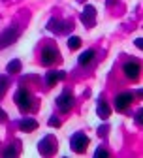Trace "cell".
<instances>
[{
    "instance_id": "1",
    "label": "cell",
    "mask_w": 143,
    "mask_h": 158,
    "mask_svg": "<svg viewBox=\"0 0 143 158\" xmlns=\"http://www.w3.org/2000/svg\"><path fill=\"white\" fill-rule=\"evenodd\" d=\"M15 104L19 106V109L25 111V113L30 111L32 109V96H30V92L27 89H19L15 92Z\"/></svg>"
},
{
    "instance_id": "2",
    "label": "cell",
    "mask_w": 143,
    "mask_h": 158,
    "mask_svg": "<svg viewBox=\"0 0 143 158\" xmlns=\"http://www.w3.org/2000/svg\"><path fill=\"white\" fill-rule=\"evenodd\" d=\"M17 38H19V28H17V27H10V28H6L2 34H0V49H4V47L15 44V42H17Z\"/></svg>"
},
{
    "instance_id": "3",
    "label": "cell",
    "mask_w": 143,
    "mask_h": 158,
    "mask_svg": "<svg viewBox=\"0 0 143 158\" xmlns=\"http://www.w3.org/2000/svg\"><path fill=\"white\" fill-rule=\"evenodd\" d=\"M70 145H72V151H74V152H79V154H81V152H85L87 147H89V137H87L85 134L77 132V134L72 137Z\"/></svg>"
},
{
    "instance_id": "4",
    "label": "cell",
    "mask_w": 143,
    "mask_h": 158,
    "mask_svg": "<svg viewBox=\"0 0 143 158\" xmlns=\"http://www.w3.org/2000/svg\"><path fill=\"white\" fill-rule=\"evenodd\" d=\"M47 28L55 34H66L70 28H74V23L72 21H60V19H51L47 23Z\"/></svg>"
},
{
    "instance_id": "5",
    "label": "cell",
    "mask_w": 143,
    "mask_h": 158,
    "mask_svg": "<svg viewBox=\"0 0 143 158\" xmlns=\"http://www.w3.org/2000/svg\"><path fill=\"white\" fill-rule=\"evenodd\" d=\"M38 149H40V152H42L44 156H53L55 151H57V141H55V137H53V135H45L44 139L40 141Z\"/></svg>"
},
{
    "instance_id": "6",
    "label": "cell",
    "mask_w": 143,
    "mask_h": 158,
    "mask_svg": "<svg viewBox=\"0 0 143 158\" xmlns=\"http://www.w3.org/2000/svg\"><path fill=\"white\" fill-rule=\"evenodd\" d=\"M57 106H58L60 111H64V113L70 111V109L74 107V96H72V92H70V90H64L62 94L57 98Z\"/></svg>"
},
{
    "instance_id": "7",
    "label": "cell",
    "mask_w": 143,
    "mask_h": 158,
    "mask_svg": "<svg viewBox=\"0 0 143 158\" xmlns=\"http://www.w3.org/2000/svg\"><path fill=\"white\" fill-rule=\"evenodd\" d=\"M58 60H60V55H58V51L55 47H44V51H42V64L51 66V64H55Z\"/></svg>"
},
{
    "instance_id": "8",
    "label": "cell",
    "mask_w": 143,
    "mask_h": 158,
    "mask_svg": "<svg viewBox=\"0 0 143 158\" xmlns=\"http://www.w3.org/2000/svg\"><path fill=\"white\" fill-rule=\"evenodd\" d=\"M81 21H83V25L87 28H92L96 25V10H94V6H85L83 13H81Z\"/></svg>"
},
{
    "instance_id": "9",
    "label": "cell",
    "mask_w": 143,
    "mask_h": 158,
    "mask_svg": "<svg viewBox=\"0 0 143 158\" xmlns=\"http://www.w3.org/2000/svg\"><path fill=\"white\" fill-rule=\"evenodd\" d=\"M122 72H124V75L128 79H132V81H136V79L139 77V72H141V66L137 60H128L124 64V68H122Z\"/></svg>"
},
{
    "instance_id": "10",
    "label": "cell",
    "mask_w": 143,
    "mask_h": 158,
    "mask_svg": "<svg viewBox=\"0 0 143 158\" xmlns=\"http://www.w3.org/2000/svg\"><path fill=\"white\" fill-rule=\"evenodd\" d=\"M132 102H134V94H132V92H122V94H119V96L115 98V107H117L119 111H124Z\"/></svg>"
},
{
    "instance_id": "11",
    "label": "cell",
    "mask_w": 143,
    "mask_h": 158,
    "mask_svg": "<svg viewBox=\"0 0 143 158\" xmlns=\"http://www.w3.org/2000/svg\"><path fill=\"white\" fill-rule=\"evenodd\" d=\"M19 128H21L23 132H34L38 128V123L34 121V118H23V121L19 123Z\"/></svg>"
},
{
    "instance_id": "12",
    "label": "cell",
    "mask_w": 143,
    "mask_h": 158,
    "mask_svg": "<svg viewBox=\"0 0 143 158\" xmlns=\"http://www.w3.org/2000/svg\"><path fill=\"white\" fill-rule=\"evenodd\" d=\"M64 77H66V72H49L47 73V85L53 87L57 81H62Z\"/></svg>"
},
{
    "instance_id": "13",
    "label": "cell",
    "mask_w": 143,
    "mask_h": 158,
    "mask_svg": "<svg viewBox=\"0 0 143 158\" xmlns=\"http://www.w3.org/2000/svg\"><path fill=\"white\" fill-rule=\"evenodd\" d=\"M96 113H98L100 118H107V117L111 115V109H109V106H107L106 102H100L98 107H96Z\"/></svg>"
},
{
    "instance_id": "14",
    "label": "cell",
    "mask_w": 143,
    "mask_h": 158,
    "mask_svg": "<svg viewBox=\"0 0 143 158\" xmlns=\"http://www.w3.org/2000/svg\"><path fill=\"white\" fill-rule=\"evenodd\" d=\"M92 58H94V51H92V49H87L85 53H81V56H79V64H81V66H87V64L92 62Z\"/></svg>"
},
{
    "instance_id": "15",
    "label": "cell",
    "mask_w": 143,
    "mask_h": 158,
    "mask_svg": "<svg viewBox=\"0 0 143 158\" xmlns=\"http://www.w3.org/2000/svg\"><path fill=\"white\" fill-rule=\"evenodd\" d=\"M6 70H8V73H19V72H21V62H19V60H11Z\"/></svg>"
},
{
    "instance_id": "16",
    "label": "cell",
    "mask_w": 143,
    "mask_h": 158,
    "mask_svg": "<svg viewBox=\"0 0 143 158\" xmlns=\"http://www.w3.org/2000/svg\"><path fill=\"white\" fill-rule=\"evenodd\" d=\"M68 47H70V49H79V47H81V38L72 36V38L68 40Z\"/></svg>"
},
{
    "instance_id": "17",
    "label": "cell",
    "mask_w": 143,
    "mask_h": 158,
    "mask_svg": "<svg viewBox=\"0 0 143 158\" xmlns=\"http://www.w3.org/2000/svg\"><path fill=\"white\" fill-rule=\"evenodd\" d=\"M2 156H4V158H15V156H17V149H13V147H8V149H4Z\"/></svg>"
},
{
    "instance_id": "18",
    "label": "cell",
    "mask_w": 143,
    "mask_h": 158,
    "mask_svg": "<svg viewBox=\"0 0 143 158\" xmlns=\"http://www.w3.org/2000/svg\"><path fill=\"white\" fill-rule=\"evenodd\" d=\"M6 90H8V79L4 75H0V96H2Z\"/></svg>"
},
{
    "instance_id": "19",
    "label": "cell",
    "mask_w": 143,
    "mask_h": 158,
    "mask_svg": "<svg viewBox=\"0 0 143 158\" xmlns=\"http://www.w3.org/2000/svg\"><path fill=\"white\" fill-rule=\"evenodd\" d=\"M94 156H96V158H107V156H109V152H107L106 149H102V147H100V149H96Z\"/></svg>"
},
{
    "instance_id": "20",
    "label": "cell",
    "mask_w": 143,
    "mask_h": 158,
    "mask_svg": "<svg viewBox=\"0 0 143 158\" xmlns=\"http://www.w3.org/2000/svg\"><path fill=\"white\" fill-rule=\"evenodd\" d=\"M49 126H60V121H58L57 117H51L49 118Z\"/></svg>"
},
{
    "instance_id": "21",
    "label": "cell",
    "mask_w": 143,
    "mask_h": 158,
    "mask_svg": "<svg viewBox=\"0 0 143 158\" xmlns=\"http://www.w3.org/2000/svg\"><path fill=\"white\" fill-rule=\"evenodd\" d=\"M107 128H109V126H100V128H98V135H106V134H107Z\"/></svg>"
},
{
    "instance_id": "22",
    "label": "cell",
    "mask_w": 143,
    "mask_h": 158,
    "mask_svg": "<svg viewBox=\"0 0 143 158\" xmlns=\"http://www.w3.org/2000/svg\"><path fill=\"white\" fill-rule=\"evenodd\" d=\"M6 118H8V115H6V111H4L2 107H0V123H4V121H6Z\"/></svg>"
},
{
    "instance_id": "23",
    "label": "cell",
    "mask_w": 143,
    "mask_h": 158,
    "mask_svg": "<svg viewBox=\"0 0 143 158\" xmlns=\"http://www.w3.org/2000/svg\"><path fill=\"white\" fill-rule=\"evenodd\" d=\"M136 123H137V124H141V109L136 113Z\"/></svg>"
},
{
    "instance_id": "24",
    "label": "cell",
    "mask_w": 143,
    "mask_h": 158,
    "mask_svg": "<svg viewBox=\"0 0 143 158\" xmlns=\"http://www.w3.org/2000/svg\"><path fill=\"white\" fill-rule=\"evenodd\" d=\"M141 45H143V42H141V40L137 38V40H136V47H139V49H141Z\"/></svg>"
},
{
    "instance_id": "25",
    "label": "cell",
    "mask_w": 143,
    "mask_h": 158,
    "mask_svg": "<svg viewBox=\"0 0 143 158\" xmlns=\"http://www.w3.org/2000/svg\"><path fill=\"white\" fill-rule=\"evenodd\" d=\"M107 4H113V0H107Z\"/></svg>"
},
{
    "instance_id": "26",
    "label": "cell",
    "mask_w": 143,
    "mask_h": 158,
    "mask_svg": "<svg viewBox=\"0 0 143 158\" xmlns=\"http://www.w3.org/2000/svg\"><path fill=\"white\" fill-rule=\"evenodd\" d=\"M77 2H85V0H77Z\"/></svg>"
}]
</instances>
